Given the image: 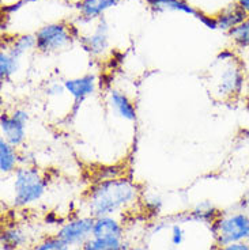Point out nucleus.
<instances>
[{
  "label": "nucleus",
  "instance_id": "18",
  "mask_svg": "<svg viewBox=\"0 0 249 250\" xmlns=\"http://www.w3.org/2000/svg\"><path fill=\"white\" fill-rule=\"evenodd\" d=\"M131 245L125 239H100L89 238L79 250H128Z\"/></svg>",
  "mask_w": 249,
  "mask_h": 250
},
{
  "label": "nucleus",
  "instance_id": "31",
  "mask_svg": "<svg viewBox=\"0 0 249 250\" xmlns=\"http://www.w3.org/2000/svg\"><path fill=\"white\" fill-rule=\"evenodd\" d=\"M128 250H149V248L144 245H131V248Z\"/></svg>",
  "mask_w": 249,
  "mask_h": 250
},
{
  "label": "nucleus",
  "instance_id": "2",
  "mask_svg": "<svg viewBox=\"0 0 249 250\" xmlns=\"http://www.w3.org/2000/svg\"><path fill=\"white\" fill-rule=\"evenodd\" d=\"M48 180L44 173L34 166H19L13 173L14 208H26L36 204L44 197Z\"/></svg>",
  "mask_w": 249,
  "mask_h": 250
},
{
  "label": "nucleus",
  "instance_id": "14",
  "mask_svg": "<svg viewBox=\"0 0 249 250\" xmlns=\"http://www.w3.org/2000/svg\"><path fill=\"white\" fill-rule=\"evenodd\" d=\"M247 18H248V14L245 13L237 3H231L215 15L218 29L227 31V33L238 25H241Z\"/></svg>",
  "mask_w": 249,
  "mask_h": 250
},
{
  "label": "nucleus",
  "instance_id": "3",
  "mask_svg": "<svg viewBox=\"0 0 249 250\" xmlns=\"http://www.w3.org/2000/svg\"><path fill=\"white\" fill-rule=\"evenodd\" d=\"M214 244L218 246L249 242V212L237 209L233 212H221L217 220L210 226Z\"/></svg>",
  "mask_w": 249,
  "mask_h": 250
},
{
  "label": "nucleus",
  "instance_id": "5",
  "mask_svg": "<svg viewBox=\"0 0 249 250\" xmlns=\"http://www.w3.org/2000/svg\"><path fill=\"white\" fill-rule=\"evenodd\" d=\"M36 49L41 53H55L68 46L72 34L71 29L66 23H49L43 26L34 34Z\"/></svg>",
  "mask_w": 249,
  "mask_h": 250
},
{
  "label": "nucleus",
  "instance_id": "15",
  "mask_svg": "<svg viewBox=\"0 0 249 250\" xmlns=\"http://www.w3.org/2000/svg\"><path fill=\"white\" fill-rule=\"evenodd\" d=\"M21 163L17 147L6 142L4 139H0V173L3 175L13 174L18 169Z\"/></svg>",
  "mask_w": 249,
  "mask_h": 250
},
{
  "label": "nucleus",
  "instance_id": "7",
  "mask_svg": "<svg viewBox=\"0 0 249 250\" xmlns=\"http://www.w3.org/2000/svg\"><path fill=\"white\" fill-rule=\"evenodd\" d=\"M244 74L241 67L234 60L227 59V62L219 72L215 82V93L222 100H231L243 91Z\"/></svg>",
  "mask_w": 249,
  "mask_h": 250
},
{
  "label": "nucleus",
  "instance_id": "25",
  "mask_svg": "<svg viewBox=\"0 0 249 250\" xmlns=\"http://www.w3.org/2000/svg\"><path fill=\"white\" fill-rule=\"evenodd\" d=\"M196 18L199 19L203 25L207 26L208 29H212V30L218 29V26H217V19H215V17H210V15H205V14H203V13H198Z\"/></svg>",
  "mask_w": 249,
  "mask_h": 250
},
{
  "label": "nucleus",
  "instance_id": "13",
  "mask_svg": "<svg viewBox=\"0 0 249 250\" xmlns=\"http://www.w3.org/2000/svg\"><path fill=\"white\" fill-rule=\"evenodd\" d=\"M109 105L112 106L114 113L118 117L127 121H135L136 120V107L130 97L120 90L113 88L109 91Z\"/></svg>",
  "mask_w": 249,
  "mask_h": 250
},
{
  "label": "nucleus",
  "instance_id": "20",
  "mask_svg": "<svg viewBox=\"0 0 249 250\" xmlns=\"http://www.w3.org/2000/svg\"><path fill=\"white\" fill-rule=\"evenodd\" d=\"M33 48H36V36H31V34H26V36H21V37L15 38L14 42L10 45L8 52L17 59L26 55L27 52H30Z\"/></svg>",
  "mask_w": 249,
  "mask_h": 250
},
{
  "label": "nucleus",
  "instance_id": "29",
  "mask_svg": "<svg viewBox=\"0 0 249 250\" xmlns=\"http://www.w3.org/2000/svg\"><path fill=\"white\" fill-rule=\"evenodd\" d=\"M238 209H243V211L249 212V192L240 200V203H238Z\"/></svg>",
  "mask_w": 249,
  "mask_h": 250
},
{
  "label": "nucleus",
  "instance_id": "27",
  "mask_svg": "<svg viewBox=\"0 0 249 250\" xmlns=\"http://www.w3.org/2000/svg\"><path fill=\"white\" fill-rule=\"evenodd\" d=\"M218 250H249V242H234V244L219 246Z\"/></svg>",
  "mask_w": 249,
  "mask_h": 250
},
{
  "label": "nucleus",
  "instance_id": "1",
  "mask_svg": "<svg viewBox=\"0 0 249 250\" xmlns=\"http://www.w3.org/2000/svg\"><path fill=\"white\" fill-rule=\"evenodd\" d=\"M140 189L127 177L97 181L85 197L86 215L93 218L117 216L136 204Z\"/></svg>",
  "mask_w": 249,
  "mask_h": 250
},
{
  "label": "nucleus",
  "instance_id": "26",
  "mask_svg": "<svg viewBox=\"0 0 249 250\" xmlns=\"http://www.w3.org/2000/svg\"><path fill=\"white\" fill-rule=\"evenodd\" d=\"M63 93H67L66 91V87H64V83L63 84H59V83H52L46 88V94L49 97H57V95H62Z\"/></svg>",
  "mask_w": 249,
  "mask_h": 250
},
{
  "label": "nucleus",
  "instance_id": "6",
  "mask_svg": "<svg viewBox=\"0 0 249 250\" xmlns=\"http://www.w3.org/2000/svg\"><path fill=\"white\" fill-rule=\"evenodd\" d=\"M27 121H29V113L22 107H17L11 113H3L0 116L1 138L18 148L25 142Z\"/></svg>",
  "mask_w": 249,
  "mask_h": 250
},
{
  "label": "nucleus",
  "instance_id": "21",
  "mask_svg": "<svg viewBox=\"0 0 249 250\" xmlns=\"http://www.w3.org/2000/svg\"><path fill=\"white\" fill-rule=\"evenodd\" d=\"M229 37L233 44L238 48H249V17L244 21L241 25L234 27L229 33Z\"/></svg>",
  "mask_w": 249,
  "mask_h": 250
},
{
  "label": "nucleus",
  "instance_id": "8",
  "mask_svg": "<svg viewBox=\"0 0 249 250\" xmlns=\"http://www.w3.org/2000/svg\"><path fill=\"white\" fill-rule=\"evenodd\" d=\"M91 237L100 239H125V229L117 216H101L94 218Z\"/></svg>",
  "mask_w": 249,
  "mask_h": 250
},
{
  "label": "nucleus",
  "instance_id": "23",
  "mask_svg": "<svg viewBox=\"0 0 249 250\" xmlns=\"http://www.w3.org/2000/svg\"><path fill=\"white\" fill-rule=\"evenodd\" d=\"M184 238H185V231L182 229L181 223H173L170 227V244L173 246H180L184 242Z\"/></svg>",
  "mask_w": 249,
  "mask_h": 250
},
{
  "label": "nucleus",
  "instance_id": "12",
  "mask_svg": "<svg viewBox=\"0 0 249 250\" xmlns=\"http://www.w3.org/2000/svg\"><path fill=\"white\" fill-rule=\"evenodd\" d=\"M219 215H221V211L218 208L214 206L211 201L204 200L200 201L199 204L193 207L192 211L181 215L177 223L187 222V220H195V222H199V223H203V225L211 226L217 220Z\"/></svg>",
  "mask_w": 249,
  "mask_h": 250
},
{
  "label": "nucleus",
  "instance_id": "9",
  "mask_svg": "<svg viewBox=\"0 0 249 250\" xmlns=\"http://www.w3.org/2000/svg\"><path fill=\"white\" fill-rule=\"evenodd\" d=\"M30 242L29 232L22 226L8 225L3 227L0 235L1 250H21Z\"/></svg>",
  "mask_w": 249,
  "mask_h": 250
},
{
  "label": "nucleus",
  "instance_id": "17",
  "mask_svg": "<svg viewBox=\"0 0 249 250\" xmlns=\"http://www.w3.org/2000/svg\"><path fill=\"white\" fill-rule=\"evenodd\" d=\"M147 4L151 10L157 13H163V11H179V13L188 14L196 17L198 10H195L188 1L185 0H147Z\"/></svg>",
  "mask_w": 249,
  "mask_h": 250
},
{
  "label": "nucleus",
  "instance_id": "22",
  "mask_svg": "<svg viewBox=\"0 0 249 250\" xmlns=\"http://www.w3.org/2000/svg\"><path fill=\"white\" fill-rule=\"evenodd\" d=\"M72 248L67 245L64 241L55 235H46L40 239L37 244L33 245L31 250H71Z\"/></svg>",
  "mask_w": 249,
  "mask_h": 250
},
{
  "label": "nucleus",
  "instance_id": "10",
  "mask_svg": "<svg viewBox=\"0 0 249 250\" xmlns=\"http://www.w3.org/2000/svg\"><path fill=\"white\" fill-rule=\"evenodd\" d=\"M66 91L74 98L76 102H81L85 98H88L89 95H91L95 91V76L94 75H83L78 76V78H72V79H67L63 82Z\"/></svg>",
  "mask_w": 249,
  "mask_h": 250
},
{
  "label": "nucleus",
  "instance_id": "4",
  "mask_svg": "<svg viewBox=\"0 0 249 250\" xmlns=\"http://www.w3.org/2000/svg\"><path fill=\"white\" fill-rule=\"evenodd\" d=\"M94 227V218L90 215H79L67 220H64L62 226H59L56 235L71 248L81 249L88 241L91 238Z\"/></svg>",
  "mask_w": 249,
  "mask_h": 250
},
{
  "label": "nucleus",
  "instance_id": "16",
  "mask_svg": "<svg viewBox=\"0 0 249 250\" xmlns=\"http://www.w3.org/2000/svg\"><path fill=\"white\" fill-rule=\"evenodd\" d=\"M120 0H82L79 3L81 17L86 21L101 18V15L106 13L109 8L117 6Z\"/></svg>",
  "mask_w": 249,
  "mask_h": 250
},
{
  "label": "nucleus",
  "instance_id": "24",
  "mask_svg": "<svg viewBox=\"0 0 249 250\" xmlns=\"http://www.w3.org/2000/svg\"><path fill=\"white\" fill-rule=\"evenodd\" d=\"M162 208V200L157 196H151V197H147L146 201H144V209L149 213H158L161 211Z\"/></svg>",
  "mask_w": 249,
  "mask_h": 250
},
{
  "label": "nucleus",
  "instance_id": "19",
  "mask_svg": "<svg viewBox=\"0 0 249 250\" xmlns=\"http://www.w3.org/2000/svg\"><path fill=\"white\" fill-rule=\"evenodd\" d=\"M19 59L14 57L8 50H1L0 53V79L8 81L18 71Z\"/></svg>",
  "mask_w": 249,
  "mask_h": 250
},
{
  "label": "nucleus",
  "instance_id": "11",
  "mask_svg": "<svg viewBox=\"0 0 249 250\" xmlns=\"http://www.w3.org/2000/svg\"><path fill=\"white\" fill-rule=\"evenodd\" d=\"M108 25H106L105 19H100L97 29L91 36L83 37L82 44L83 48L88 50L90 55L93 56H101L104 55L108 48H109V38H108Z\"/></svg>",
  "mask_w": 249,
  "mask_h": 250
},
{
  "label": "nucleus",
  "instance_id": "28",
  "mask_svg": "<svg viewBox=\"0 0 249 250\" xmlns=\"http://www.w3.org/2000/svg\"><path fill=\"white\" fill-rule=\"evenodd\" d=\"M59 220H60V219L57 218L56 213H53V212L46 213V215H45V219H44V222L46 223V225L62 226V223H59Z\"/></svg>",
  "mask_w": 249,
  "mask_h": 250
},
{
  "label": "nucleus",
  "instance_id": "30",
  "mask_svg": "<svg viewBox=\"0 0 249 250\" xmlns=\"http://www.w3.org/2000/svg\"><path fill=\"white\" fill-rule=\"evenodd\" d=\"M236 3L243 8L245 13L248 14L249 17V0H236Z\"/></svg>",
  "mask_w": 249,
  "mask_h": 250
}]
</instances>
